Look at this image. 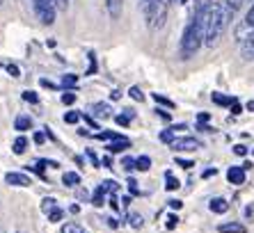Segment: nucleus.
<instances>
[{
  "label": "nucleus",
  "mask_w": 254,
  "mask_h": 233,
  "mask_svg": "<svg viewBox=\"0 0 254 233\" xmlns=\"http://www.w3.org/2000/svg\"><path fill=\"white\" fill-rule=\"evenodd\" d=\"M14 128L16 130H21V133H23V130H30L32 128V119H30V116H16V121H14Z\"/></svg>",
  "instance_id": "18"
},
{
  "label": "nucleus",
  "mask_w": 254,
  "mask_h": 233,
  "mask_svg": "<svg viewBox=\"0 0 254 233\" xmlns=\"http://www.w3.org/2000/svg\"><path fill=\"white\" fill-rule=\"evenodd\" d=\"M241 112H243V105H231V115H241Z\"/></svg>",
  "instance_id": "51"
},
{
  "label": "nucleus",
  "mask_w": 254,
  "mask_h": 233,
  "mask_svg": "<svg viewBox=\"0 0 254 233\" xmlns=\"http://www.w3.org/2000/svg\"><path fill=\"white\" fill-rule=\"evenodd\" d=\"M110 99H113V101H117V99H122V92H113V94H110Z\"/></svg>",
  "instance_id": "53"
},
{
  "label": "nucleus",
  "mask_w": 254,
  "mask_h": 233,
  "mask_svg": "<svg viewBox=\"0 0 254 233\" xmlns=\"http://www.w3.org/2000/svg\"><path fill=\"white\" fill-rule=\"evenodd\" d=\"M106 222H108V227H110V229H117V227H119V222L115 220V217H108Z\"/></svg>",
  "instance_id": "48"
},
{
  "label": "nucleus",
  "mask_w": 254,
  "mask_h": 233,
  "mask_svg": "<svg viewBox=\"0 0 254 233\" xmlns=\"http://www.w3.org/2000/svg\"><path fill=\"white\" fill-rule=\"evenodd\" d=\"M199 5H201V7H206V5H211V0H199Z\"/></svg>",
  "instance_id": "54"
},
{
  "label": "nucleus",
  "mask_w": 254,
  "mask_h": 233,
  "mask_svg": "<svg viewBox=\"0 0 254 233\" xmlns=\"http://www.w3.org/2000/svg\"><path fill=\"white\" fill-rule=\"evenodd\" d=\"M201 44H204V23H201V5H199V9L188 21V25L184 28V35H181V58L184 59L195 58Z\"/></svg>",
  "instance_id": "2"
},
{
  "label": "nucleus",
  "mask_w": 254,
  "mask_h": 233,
  "mask_svg": "<svg viewBox=\"0 0 254 233\" xmlns=\"http://www.w3.org/2000/svg\"><path fill=\"white\" fill-rule=\"evenodd\" d=\"M94 137H96V140H113V142H115V140H119L122 135L115 133V130H103V133H96Z\"/></svg>",
  "instance_id": "26"
},
{
  "label": "nucleus",
  "mask_w": 254,
  "mask_h": 233,
  "mask_svg": "<svg viewBox=\"0 0 254 233\" xmlns=\"http://www.w3.org/2000/svg\"><path fill=\"white\" fill-rule=\"evenodd\" d=\"M245 2H248V0H225V5L229 7V12H231V14H236L238 9H241V7L245 5Z\"/></svg>",
  "instance_id": "27"
},
{
  "label": "nucleus",
  "mask_w": 254,
  "mask_h": 233,
  "mask_svg": "<svg viewBox=\"0 0 254 233\" xmlns=\"http://www.w3.org/2000/svg\"><path fill=\"white\" fill-rule=\"evenodd\" d=\"M128 190H130V194H140V190H137V183H135V178H128Z\"/></svg>",
  "instance_id": "40"
},
{
  "label": "nucleus",
  "mask_w": 254,
  "mask_h": 233,
  "mask_svg": "<svg viewBox=\"0 0 254 233\" xmlns=\"http://www.w3.org/2000/svg\"><path fill=\"white\" fill-rule=\"evenodd\" d=\"M110 206H113V210H119V204H117V199L110 197Z\"/></svg>",
  "instance_id": "52"
},
{
  "label": "nucleus",
  "mask_w": 254,
  "mask_h": 233,
  "mask_svg": "<svg viewBox=\"0 0 254 233\" xmlns=\"http://www.w3.org/2000/svg\"><path fill=\"white\" fill-rule=\"evenodd\" d=\"M85 156L89 158V163L94 165V167H101V160H99V158H96V153L92 151V149H85Z\"/></svg>",
  "instance_id": "33"
},
{
  "label": "nucleus",
  "mask_w": 254,
  "mask_h": 233,
  "mask_svg": "<svg viewBox=\"0 0 254 233\" xmlns=\"http://www.w3.org/2000/svg\"><path fill=\"white\" fill-rule=\"evenodd\" d=\"M128 94H130V99H133V101H140V103L144 101V94H142V89H140V87H130V89H128Z\"/></svg>",
  "instance_id": "32"
},
{
  "label": "nucleus",
  "mask_w": 254,
  "mask_h": 233,
  "mask_svg": "<svg viewBox=\"0 0 254 233\" xmlns=\"http://www.w3.org/2000/svg\"><path fill=\"white\" fill-rule=\"evenodd\" d=\"M179 185H181V183H179V178L174 174H172V172H165V190H179Z\"/></svg>",
  "instance_id": "21"
},
{
  "label": "nucleus",
  "mask_w": 254,
  "mask_h": 233,
  "mask_svg": "<svg viewBox=\"0 0 254 233\" xmlns=\"http://www.w3.org/2000/svg\"><path fill=\"white\" fill-rule=\"evenodd\" d=\"M5 69H7V73H9L12 78H21V69H18L16 64H7Z\"/></svg>",
  "instance_id": "36"
},
{
  "label": "nucleus",
  "mask_w": 254,
  "mask_h": 233,
  "mask_svg": "<svg viewBox=\"0 0 254 233\" xmlns=\"http://www.w3.org/2000/svg\"><path fill=\"white\" fill-rule=\"evenodd\" d=\"M245 217H248V220L254 217V206H248V208H245Z\"/></svg>",
  "instance_id": "50"
},
{
  "label": "nucleus",
  "mask_w": 254,
  "mask_h": 233,
  "mask_svg": "<svg viewBox=\"0 0 254 233\" xmlns=\"http://www.w3.org/2000/svg\"><path fill=\"white\" fill-rule=\"evenodd\" d=\"M241 53H243V58L248 59V62L250 59H254V35L241 44Z\"/></svg>",
  "instance_id": "12"
},
{
  "label": "nucleus",
  "mask_w": 254,
  "mask_h": 233,
  "mask_svg": "<svg viewBox=\"0 0 254 233\" xmlns=\"http://www.w3.org/2000/svg\"><path fill=\"white\" fill-rule=\"evenodd\" d=\"M231 16L229 7L225 2H211V5L201 7V23H204V46L213 48L220 41L222 32L227 30Z\"/></svg>",
  "instance_id": "1"
},
{
  "label": "nucleus",
  "mask_w": 254,
  "mask_h": 233,
  "mask_svg": "<svg viewBox=\"0 0 254 233\" xmlns=\"http://www.w3.org/2000/svg\"><path fill=\"white\" fill-rule=\"evenodd\" d=\"M211 99H213V103H215V105H225V108H231V105L238 103L234 96H225V94H220V92H213Z\"/></svg>",
  "instance_id": "11"
},
{
  "label": "nucleus",
  "mask_w": 254,
  "mask_h": 233,
  "mask_svg": "<svg viewBox=\"0 0 254 233\" xmlns=\"http://www.w3.org/2000/svg\"><path fill=\"white\" fill-rule=\"evenodd\" d=\"M5 183H7V185H14V187H30V185H32L28 176L21 174V172H7V174H5Z\"/></svg>",
  "instance_id": "6"
},
{
  "label": "nucleus",
  "mask_w": 254,
  "mask_h": 233,
  "mask_svg": "<svg viewBox=\"0 0 254 233\" xmlns=\"http://www.w3.org/2000/svg\"><path fill=\"white\" fill-rule=\"evenodd\" d=\"M101 185L106 187V192H117L119 190V185H117V181H103Z\"/></svg>",
  "instance_id": "35"
},
{
  "label": "nucleus",
  "mask_w": 254,
  "mask_h": 233,
  "mask_svg": "<svg viewBox=\"0 0 254 233\" xmlns=\"http://www.w3.org/2000/svg\"><path fill=\"white\" fill-rule=\"evenodd\" d=\"M25 149H28V137H25V135H18L16 140H14V144H12V151L16 153V156H23Z\"/></svg>",
  "instance_id": "13"
},
{
  "label": "nucleus",
  "mask_w": 254,
  "mask_h": 233,
  "mask_svg": "<svg viewBox=\"0 0 254 233\" xmlns=\"http://www.w3.org/2000/svg\"><path fill=\"white\" fill-rule=\"evenodd\" d=\"M42 210H44V215H51L53 210H58V201H55V197H46L42 201Z\"/></svg>",
  "instance_id": "20"
},
{
  "label": "nucleus",
  "mask_w": 254,
  "mask_h": 233,
  "mask_svg": "<svg viewBox=\"0 0 254 233\" xmlns=\"http://www.w3.org/2000/svg\"><path fill=\"white\" fill-rule=\"evenodd\" d=\"M174 135H177V133H174V130H172V128L163 130V133H160V142H165V144H172V142L177 140V137H174Z\"/></svg>",
  "instance_id": "29"
},
{
  "label": "nucleus",
  "mask_w": 254,
  "mask_h": 233,
  "mask_svg": "<svg viewBox=\"0 0 254 233\" xmlns=\"http://www.w3.org/2000/svg\"><path fill=\"white\" fill-rule=\"evenodd\" d=\"M92 110H94L96 116H103V119L113 116V108H110L108 103H94V108H92Z\"/></svg>",
  "instance_id": "15"
},
{
  "label": "nucleus",
  "mask_w": 254,
  "mask_h": 233,
  "mask_svg": "<svg viewBox=\"0 0 254 233\" xmlns=\"http://www.w3.org/2000/svg\"><path fill=\"white\" fill-rule=\"evenodd\" d=\"M156 112H158V116H160V119H165V121H170V112L160 110V108H158V110H156Z\"/></svg>",
  "instance_id": "49"
},
{
  "label": "nucleus",
  "mask_w": 254,
  "mask_h": 233,
  "mask_svg": "<svg viewBox=\"0 0 254 233\" xmlns=\"http://www.w3.org/2000/svg\"><path fill=\"white\" fill-rule=\"evenodd\" d=\"M154 101H156V103H160V105H165V108H174V101L165 99L163 94H154Z\"/></svg>",
  "instance_id": "31"
},
{
  "label": "nucleus",
  "mask_w": 254,
  "mask_h": 233,
  "mask_svg": "<svg viewBox=\"0 0 254 233\" xmlns=\"http://www.w3.org/2000/svg\"><path fill=\"white\" fill-rule=\"evenodd\" d=\"M133 116H135V112H133V110H124L122 115L115 116V121H117L119 126H128V123L133 121Z\"/></svg>",
  "instance_id": "19"
},
{
  "label": "nucleus",
  "mask_w": 254,
  "mask_h": 233,
  "mask_svg": "<svg viewBox=\"0 0 254 233\" xmlns=\"http://www.w3.org/2000/svg\"><path fill=\"white\" fill-rule=\"evenodd\" d=\"M32 9H35L37 18L44 25H53L55 23V2L53 0H32Z\"/></svg>",
  "instance_id": "4"
},
{
  "label": "nucleus",
  "mask_w": 254,
  "mask_h": 233,
  "mask_svg": "<svg viewBox=\"0 0 254 233\" xmlns=\"http://www.w3.org/2000/svg\"><path fill=\"white\" fill-rule=\"evenodd\" d=\"M62 183H64L66 187L80 185V174H78V172H64V176H62Z\"/></svg>",
  "instance_id": "14"
},
{
  "label": "nucleus",
  "mask_w": 254,
  "mask_h": 233,
  "mask_svg": "<svg viewBox=\"0 0 254 233\" xmlns=\"http://www.w3.org/2000/svg\"><path fill=\"white\" fill-rule=\"evenodd\" d=\"M137 169H140V172H149V169H151V158L149 156L137 158Z\"/></svg>",
  "instance_id": "28"
},
{
  "label": "nucleus",
  "mask_w": 254,
  "mask_h": 233,
  "mask_svg": "<svg viewBox=\"0 0 254 233\" xmlns=\"http://www.w3.org/2000/svg\"><path fill=\"white\" fill-rule=\"evenodd\" d=\"M167 21V0H149L147 2V23L151 30L163 28Z\"/></svg>",
  "instance_id": "3"
},
{
  "label": "nucleus",
  "mask_w": 254,
  "mask_h": 233,
  "mask_svg": "<svg viewBox=\"0 0 254 233\" xmlns=\"http://www.w3.org/2000/svg\"><path fill=\"white\" fill-rule=\"evenodd\" d=\"M167 206H170L172 210H179V208H181V206H184V204H181L179 199H170V201H167Z\"/></svg>",
  "instance_id": "44"
},
{
  "label": "nucleus",
  "mask_w": 254,
  "mask_h": 233,
  "mask_svg": "<svg viewBox=\"0 0 254 233\" xmlns=\"http://www.w3.org/2000/svg\"><path fill=\"white\" fill-rule=\"evenodd\" d=\"M60 233H85V229L78 224V222H64L60 227Z\"/></svg>",
  "instance_id": "17"
},
{
  "label": "nucleus",
  "mask_w": 254,
  "mask_h": 233,
  "mask_svg": "<svg viewBox=\"0 0 254 233\" xmlns=\"http://www.w3.org/2000/svg\"><path fill=\"white\" fill-rule=\"evenodd\" d=\"M208 210H211V213H215V215H225L227 210H229V201H227V199H222V197H215V199H211V201H208Z\"/></svg>",
  "instance_id": "8"
},
{
  "label": "nucleus",
  "mask_w": 254,
  "mask_h": 233,
  "mask_svg": "<svg viewBox=\"0 0 254 233\" xmlns=\"http://www.w3.org/2000/svg\"><path fill=\"white\" fill-rule=\"evenodd\" d=\"M215 174H218V169H215V167H211V169H206V172L201 174V178H211V176H215Z\"/></svg>",
  "instance_id": "45"
},
{
  "label": "nucleus",
  "mask_w": 254,
  "mask_h": 233,
  "mask_svg": "<svg viewBox=\"0 0 254 233\" xmlns=\"http://www.w3.org/2000/svg\"><path fill=\"white\" fill-rule=\"evenodd\" d=\"M106 197H108V192H106V187L103 185H99L94 190V197H92V204L96 206V208H101L103 206V201H106Z\"/></svg>",
  "instance_id": "16"
},
{
  "label": "nucleus",
  "mask_w": 254,
  "mask_h": 233,
  "mask_svg": "<svg viewBox=\"0 0 254 233\" xmlns=\"http://www.w3.org/2000/svg\"><path fill=\"white\" fill-rule=\"evenodd\" d=\"M76 85H78L76 73H66V76H62V87L64 89H76Z\"/></svg>",
  "instance_id": "22"
},
{
  "label": "nucleus",
  "mask_w": 254,
  "mask_h": 233,
  "mask_svg": "<svg viewBox=\"0 0 254 233\" xmlns=\"http://www.w3.org/2000/svg\"><path fill=\"white\" fill-rule=\"evenodd\" d=\"M218 233H245V227L241 222H222L218 224Z\"/></svg>",
  "instance_id": "9"
},
{
  "label": "nucleus",
  "mask_w": 254,
  "mask_h": 233,
  "mask_svg": "<svg viewBox=\"0 0 254 233\" xmlns=\"http://www.w3.org/2000/svg\"><path fill=\"white\" fill-rule=\"evenodd\" d=\"M227 181L231 185H243L245 183V169L243 167H229L227 169Z\"/></svg>",
  "instance_id": "7"
},
{
  "label": "nucleus",
  "mask_w": 254,
  "mask_h": 233,
  "mask_svg": "<svg viewBox=\"0 0 254 233\" xmlns=\"http://www.w3.org/2000/svg\"><path fill=\"white\" fill-rule=\"evenodd\" d=\"M23 101H25V103L37 105V103H39V96H37V92H30V89H25V92H23Z\"/></svg>",
  "instance_id": "30"
},
{
  "label": "nucleus",
  "mask_w": 254,
  "mask_h": 233,
  "mask_svg": "<svg viewBox=\"0 0 254 233\" xmlns=\"http://www.w3.org/2000/svg\"><path fill=\"white\" fill-rule=\"evenodd\" d=\"M44 140H46V133H35V142H37V144H44Z\"/></svg>",
  "instance_id": "46"
},
{
  "label": "nucleus",
  "mask_w": 254,
  "mask_h": 233,
  "mask_svg": "<svg viewBox=\"0 0 254 233\" xmlns=\"http://www.w3.org/2000/svg\"><path fill=\"white\" fill-rule=\"evenodd\" d=\"M122 167H124L126 172H133V169H137V158L124 156V158H122Z\"/></svg>",
  "instance_id": "24"
},
{
  "label": "nucleus",
  "mask_w": 254,
  "mask_h": 233,
  "mask_svg": "<svg viewBox=\"0 0 254 233\" xmlns=\"http://www.w3.org/2000/svg\"><path fill=\"white\" fill-rule=\"evenodd\" d=\"M234 153H236V156H245V153H248V146L236 144V146H234Z\"/></svg>",
  "instance_id": "42"
},
{
  "label": "nucleus",
  "mask_w": 254,
  "mask_h": 233,
  "mask_svg": "<svg viewBox=\"0 0 254 233\" xmlns=\"http://www.w3.org/2000/svg\"><path fill=\"white\" fill-rule=\"evenodd\" d=\"M39 85H42V87H48V89H55V87H58V85H55V82H51L48 78H42V80H39Z\"/></svg>",
  "instance_id": "43"
},
{
  "label": "nucleus",
  "mask_w": 254,
  "mask_h": 233,
  "mask_svg": "<svg viewBox=\"0 0 254 233\" xmlns=\"http://www.w3.org/2000/svg\"><path fill=\"white\" fill-rule=\"evenodd\" d=\"M128 146H130V140H128V137H119V140L110 142L106 149H108V153H122V151H126Z\"/></svg>",
  "instance_id": "10"
},
{
  "label": "nucleus",
  "mask_w": 254,
  "mask_h": 233,
  "mask_svg": "<svg viewBox=\"0 0 254 233\" xmlns=\"http://www.w3.org/2000/svg\"><path fill=\"white\" fill-rule=\"evenodd\" d=\"M245 23H248V25H252V28H254V5H252V7H250V12H248V16H245Z\"/></svg>",
  "instance_id": "41"
},
{
  "label": "nucleus",
  "mask_w": 254,
  "mask_h": 233,
  "mask_svg": "<svg viewBox=\"0 0 254 233\" xmlns=\"http://www.w3.org/2000/svg\"><path fill=\"white\" fill-rule=\"evenodd\" d=\"M177 165H181V167H184V169L195 167V163H192V160H186V158H177Z\"/></svg>",
  "instance_id": "38"
},
{
  "label": "nucleus",
  "mask_w": 254,
  "mask_h": 233,
  "mask_svg": "<svg viewBox=\"0 0 254 233\" xmlns=\"http://www.w3.org/2000/svg\"><path fill=\"white\" fill-rule=\"evenodd\" d=\"M64 217V213H62V208H58V210H53L51 215H48V222H60Z\"/></svg>",
  "instance_id": "37"
},
{
  "label": "nucleus",
  "mask_w": 254,
  "mask_h": 233,
  "mask_svg": "<svg viewBox=\"0 0 254 233\" xmlns=\"http://www.w3.org/2000/svg\"><path fill=\"white\" fill-rule=\"evenodd\" d=\"M177 224H179V217H177V215H167V222H165L167 229H174Z\"/></svg>",
  "instance_id": "39"
},
{
  "label": "nucleus",
  "mask_w": 254,
  "mask_h": 233,
  "mask_svg": "<svg viewBox=\"0 0 254 233\" xmlns=\"http://www.w3.org/2000/svg\"><path fill=\"white\" fill-rule=\"evenodd\" d=\"M170 146L174 151H199L201 142L197 140V137H179V140H174Z\"/></svg>",
  "instance_id": "5"
},
{
  "label": "nucleus",
  "mask_w": 254,
  "mask_h": 233,
  "mask_svg": "<svg viewBox=\"0 0 254 233\" xmlns=\"http://www.w3.org/2000/svg\"><path fill=\"white\" fill-rule=\"evenodd\" d=\"M128 224L133 229H142V224H144V217H142L140 213H130V215H128Z\"/></svg>",
  "instance_id": "25"
},
{
  "label": "nucleus",
  "mask_w": 254,
  "mask_h": 233,
  "mask_svg": "<svg viewBox=\"0 0 254 233\" xmlns=\"http://www.w3.org/2000/svg\"><path fill=\"white\" fill-rule=\"evenodd\" d=\"M62 103H64V105H73V103H76V94H73V92H64V94H62Z\"/></svg>",
  "instance_id": "34"
},
{
  "label": "nucleus",
  "mask_w": 254,
  "mask_h": 233,
  "mask_svg": "<svg viewBox=\"0 0 254 233\" xmlns=\"http://www.w3.org/2000/svg\"><path fill=\"white\" fill-rule=\"evenodd\" d=\"M208 119H211V115H208V112H201V115H199V116H197V121H199V123L208 121Z\"/></svg>",
  "instance_id": "47"
},
{
  "label": "nucleus",
  "mask_w": 254,
  "mask_h": 233,
  "mask_svg": "<svg viewBox=\"0 0 254 233\" xmlns=\"http://www.w3.org/2000/svg\"><path fill=\"white\" fill-rule=\"evenodd\" d=\"M248 110H254V101L252 103H248Z\"/></svg>",
  "instance_id": "55"
},
{
  "label": "nucleus",
  "mask_w": 254,
  "mask_h": 233,
  "mask_svg": "<svg viewBox=\"0 0 254 233\" xmlns=\"http://www.w3.org/2000/svg\"><path fill=\"white\" fill-rule=\"evenodd\" d=\"M62 119H64V123H78L80 119H83V115H80V112H76V110H69V112H64V116H62Z\"/></svg>",
  "instance_id": "23"
}]
</instances>
